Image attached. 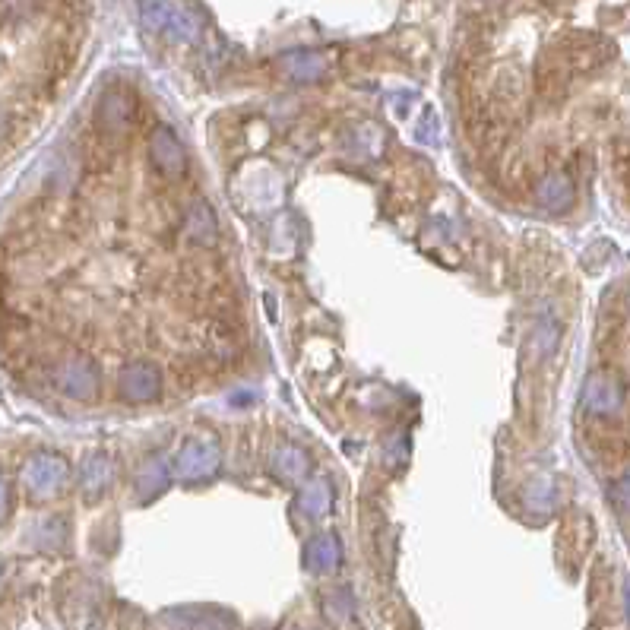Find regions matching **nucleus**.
<instances>
[{
    "label": "nucleus",
    "instance_id": "nucleus-1",
    "mask_svg": "<svg viewBox=\"0 0 630 630\" xmlns=\"http://www.w3.org/2000/svg\"><path fill=\"white\" fill-rule=\"evenodd\" d=\"M551 51L561 57L564 67L570 70V76L599 73L602 67H608L615 61V45L599 32H570Z\"/></svg>",
    "mask_w": 630,
    "mask_h": 630
},
{
    "label": "nucleus",
    "instance_id": "nucleus-2",
    "mask_svg": "<svg viewBox=\"0 0 630 630\" xmlns=\"http://www.w3.org/2000/svg\"><path fill=\"white\" fill-rule=\"evenodd\" d=\"M149 162L168 181H178V178L187 175V165H190L187 162V149H184V143L178 140V133L171 127L162 124V127H156L149 133Z\"/></svg>",
    "mask_w": 630,
    "mask_h": 630
},
{
    "label": "nucleus",
    "instance_id": "nucleus-3",
    "mask_svg": "<svg viewBox=\"0 0 630 630\" xmlns=\"http://www.w3.org/2000/svg\"><path fill=\"white\" fill-rule=\"evenodd\" d=\"M143 10V23L156 32H165L171 38H181V42H190L197 35V23L184 7L171 4V0H140Z\"/></svg>",
    "mask_w": 630,
    "mask_h": 630
},
{
    "label": "nucleus",
    "instance_id": "nucleus-4",
    "mask_svg": "<svg viewBox=\"0 0 630 630\" xmlns=\"http://www.w3.org/2000/svg\"><path fill=\"white\" fill-rule=\"evenodd\" d=\"M64 479H67V469L51 453H38L35 460H29V466L23 472V482L32 498H51V494L64 485Z\"/></svg>",
    "mask_w": 630,
    "mask_h": 630
},
{
    "label": "nucleus",
    "instance_id": "nucleus-5",
    "mask_svg": "<svg viewBox=\"0 0 630 630\" xmlns=\"http://www.w3.org/2000/svg\"><path fill=\"white\" fill-rule=\"evenodd\" d=\"M570 80H574V76H570V70L564 67L561 57L555 51H545V57L536 67V92L542 95V99L551 102V105L561 102L567 95V89H570Z\"/></svg>",
    "mask_w": 630,
    "mask_h": 630
},
{
    "label": "nucleus",
    "instance_id": "nucleus-6",
    "mask_svg": "<svg viewBox=\"0 0 630 630\" xmlns=\"http://www.w3.org/2000/svg\"><path fill=\"white\" fill-rule=\"evenodd\" d=\"M137 105H133V95L127 89H108L99 102V124L111 133H121L130 127Z\"/></svg>",
    "mask_w": 630,
    "mask_h": 630
},
{
    "label": "nucleus",
    "instance_id": "nucleus-7",
    "mask_svg": "<svg viewBox=\"0 0 630 630\" xmlns=\"http://www.w3.org/2000/svg\"><path fill=\"white\" fill-rule=\"evenodd\" d=\"M536 194H539V203L545 209H551V213H564V209L574 203V178H570L567 171L555 168L539 181Z\"/></svg>",
    "mask_w": 630,
    "mask_h": 630
},
{
    "label": "nucleus",
    "instance_id": "nucleus-8",
    "mask_svg": "<svg viewBox=\"0 0 630 630\" xmlns=\"http://www.w3.org/2000/svg\"><path fill=\"white\" fill-rule=\"evenodd\" d=\"M586 406L599 412V415H608V412H615L621 406V384L612 377V374H593L589 377V384H586Z\"/></svg>",
    "mask_w": 630,
    "mask_h": 630
},
{
    "label": "nucleus",
    "instance_id": "nucleus-9",
    "mask_svg": "<svg viewBox=\"0 0 630 630\" xmlns=\"http://www.w3.org/2000/svg\"><path fill=\"white\" fill-rule=\"evenodd\" d=\"M57 387H61L64 393L83 399L89 393H95V368L89 365V361L76 358L70 361V365H64L61 371H57Z\"/></svg>",
    "mask_w": 630,
    "mask_h": 630
},
{
    "label": "nucleus",
    "instance_id": "nucleus-10",
    "mask_svg": "<svg viewBox=\"0 0 630 630\" xmlns=\"http://www.w3.org/2000/svg\"><path fill=\"white\" fill-rule=\"evenodd\" d=\"M159 387H162V380L152 365H130L121 377V393L127 399H152L159 393Z\"/></svg>",
    "mask_w": 630,
    "mask_h": 630
},
{
    "label": "nucleus",
    "instance_id": "nucleus-11",
    "mask_svg": "<svg viewBox=\"0 0 630 630\" xmlns=\"http://www.w3.org/2000/svg\"><path fill=\"white\" fill-rule=\"evenodd\" d=\"M187 228H190V238H194V241H200L203 247L216 244L219 225H216L213 209H209L203 200H197L194 206H190V213H187Z\"/></svg>",
    "mask_w": 630,
    "mask_h": 630
},
{
    "label": "nucleus",
    "instance_id": "nucleus-12",
    "mask_svg": "<svg viewBox=\"0 0 630 630\" xmlns=\"http://www.w3.org/2000/svg\"><path fill=\"white\" fill-rule=\"evenodd\" d=\"M339 564V545L333 536H323L317 542H311L308 548V567L311 570H330Z\"/></svg>",
    "mask_w": 630,
    "mask_h": 630
},
{
    "label": "nucleus",
    "instance_id": "nucleus-13",
    "mask_svg": "<svg viewBox=\"0 0 630 630\" xmlns=\"http://www.w3.org/2000/svg\"><path fill=\"white\" fill-rule=\"evenodd\" d=\"M612 498H615V504H618L624 513H630V472H624L621 479L615 482V488H612Z\"/></svg>",
    "mask_w": 630,
    "mask_h": 630
},
{
    "label": "nucleus",
    "instance_id": "nucleus-14",
    "mask_svg": "<svg viewBox=\"0 0 630 630\" xmlns=\"http://www.w3.org/2000/svg\"><path fill=\"white\" fill-rule=\"evenodd\" d=\"M612 162H615V171L618 175H624V171L630 168V140H618L612 146Z\"/></svg>",
    "mask_w": 630,
    "mask_h": 630
},
{
    "label": "nucleus",
    "instance_id": "nucleus-15",
    "mask_svg": "<svg viewBox=\"0 0 630 630\" xmlns=\"http://www.w3.org/2000/svg\"><path fill=\"white\" fill-rule=\"evenodd\" d=\"M7 510H10V488L4 479H0V520L7 517Z\"/></svg>",
    "mask_w": 630,
    "mask_h": 630
},
{
    "label": "nucleus",
    "instance_id": "nucleus-16",
    "mask_svg": "<svg viewBox=\"0 0 630 630\" xmlns=\"http://www.w3.org/2000/svg\"><path fill=\"white\" fill-rule=\"evenodd\" d=\"M4 137H7V111L0 108V140H4Z\"/></svg>",
    "mask_w": 630,
    "mask_h": 630
},
{
    "label": "nucleus",
    "instance_id": "nucleus-17",
    "mask_svg": "<svg viewBox=\"0 0 630 630\" xmlns=\"http://www.w3.org/2000/svg\"><path fill=\"white\" fill-rule=\"evenodd\" d=\"M0 580H4V561H0Z\"/></svg>",
    "mask_w": 630,
    "mask_h": 630
},
{
    "label": "nucleus",
    "instance_id": "nucleus-18",
    "mask_svg": "<svg viewBox=\"0 0 630 630\" xmlns=\"http://www.w3.org/2000/svg\"><path fill=\"white\" fill-rule=\"evenodd\" d=\"M627 308H630V298H627Z\"/></svg>",
    "mask_w": 630,
    "mask_h": 630
}]
</instances>
